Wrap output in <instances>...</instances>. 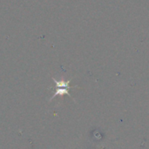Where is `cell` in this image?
<instances>
[{
	"label": "cell",
	"instance_id": "cell-1",
	"mask_svg": "<svg viewBox=\"0 0 149 149\" xmlns=\"http://www.w3.org/2000/svg\"><path fill=\"white\" fill-rule=\"evenodd\" d=\"M55 85H56V88H55V93L54 94L52 95V97L50 99V100H52V99H54L55 97L57 96H62V95H68L72 98L71 94L69 93V89L71 88V86H69L70 82H71V79L67 80V81H65V80H56L54 78H52Z\"/></svg>",
	"mask_w": 149,
	"mask_h": 149
}]
</instances>
